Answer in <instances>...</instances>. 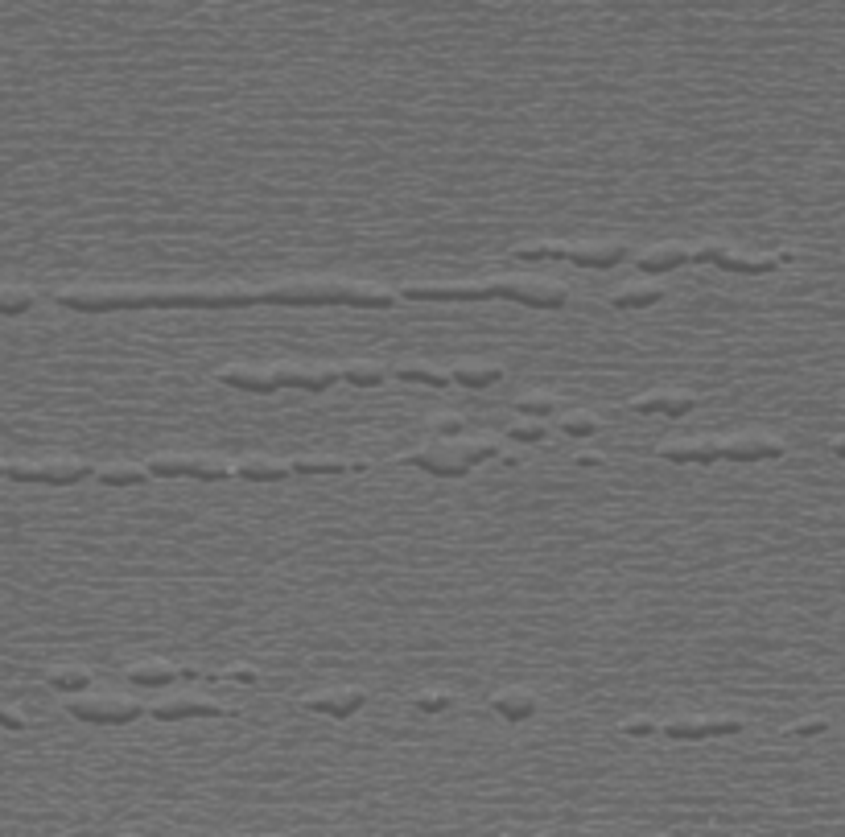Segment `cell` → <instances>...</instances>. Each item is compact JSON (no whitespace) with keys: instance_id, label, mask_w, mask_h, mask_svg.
<instances>
[{"instance_id":"obj_32","label":"cell","mask_w":845,"mask_h":837,"mask_svg":"<svg viewBox=\"0 0 845 837\" xmlns=\"http://www.w3.org/2000/svg\"><path fill=\"white\" fill-rule=\"evenodd\" d=\"M450 706H454V693H446V689H421L413 697V710H421V714H442Z\"/></svg>"},{"instance_id":"obj_25","label":"cell","mask_w":845,"mask_h":837,"mask_svg":"<svg viewBox=\"0 0 845 837\" xmlns=\"http://www.w3.org/2000/svg\"><path fill=\"white\" fill-rule=\"evenodd\" d=\"M95 475L104 487H141V483L153 479L145 462H108V466H99Z\"/></svg>"},{"instance_id":"obj_17","label":"cell","mask_w":845,"mask_h":837,"mask_svg":"<svg viewBox=\"0 0 845 837\" xmlns=\"http://www.w3.org/2000/svg\"><path fill=\"white\" fill-rule=\"evenodd\" d=\"M685 264H693V248H685V244H660V248H648V252L635 256V269L648 273V277L685 269Z\"/></svg>"},{"instance_id":"obj_37","label":"cell","mask_w":845,"mask_h":837,"mask_svg":"<svg viewBox=\"0 0 845 837\" xmlns=\"http://www.w3.org/2000/svg\"><path fill=\"white\" fill-rule=\"evenodd\" d=\"M219 677H223V681H240V685H256V681H260V673H256V668H244V664H235V668H223Z\"/></svg>"},{"instance_id":"obj_15","label":"cell","mask_w":845,"mask_h":837,"mask_svg":"<svg viewBox=\"0 0 845 837\" xmlns=\"http://www.w3.org/2000/svg\"><path fill=\"white\" fill-rule=\"evenodd\" d=\"M235 475L244 483H285L293 471V462H281V458H264V454H244L235 458Z\"/></svg>"},{"instance_id":"obj_7","label":"cell","mask_w":845,"mask_h":837,"mask_svg":"<svg viewBox=\"0 0 845 837\" xmlns=\"http://www.w3.org/2000/svg\"><path fill=\"white\" fill-rule=\"evenodd\" d=\"M66 710H71L79 722H95V726H128V722H137V718L145 714V710H141V701L120 697V693L71 697V701H66Z\"/></svg>"},{"instance_id":"obj_34","label":"cell","mask_w":845,"mask_h":837,"mask_svg":"<svg viewBox=\"0 0 845 837\" xmlns=\"http://www.w3.org/2000/svg\"><path fill=\"white\" fill-rule=\"evenodd\" d=\"M507 433H512L516 442H545V425H540L536 417H524L520 425H512V429H507Z\"/></svg>"},{"instance_id":"obj_24","label":"cell","mask_w":845,"mask_h":837,"mask_svg":"<svg viewBox=\"0 0 845 837\" xmlns=\"http://www.w3.org/2000/svg\"><path fill=\"white\" fill-rule=\"evenodd\" d=\"M128 677H132V685L165 689L169 681H178V677H182V668H178V664H169V660H141V664H132V668H128Z\"/></svg>"},{"instance_id":"obj_13","label":"cell","mask_w":845,"mask_h":837,"mask_svg":"<svg viewBox=\"0 0 845 837\" xmlns=\"http://www.w3.org/2000/svg\"><path fill=\"white\" fill-rule=\"evenodd\" d=\"M281 388H306V392H326L334 380H343V367L330 363H273Z\"/></svg>"},{"instance_id":"obj_11","label":"cell","mask_w":845,"mask_h":837,"mask_svg":"<svg viewBox=\"0 0 845 837\" xmlns=\"http://www.w3.org/2000/svg\"><path fill=\"white\" fill-rule=\"evenodd\" d=\"M219 384L227 388H240V392H256V396H273L281 392V380H277V367H252V363H227L215 372Z\"/></svg>"},{"instance_id":"obj_40","label":"cell","mask_w":845,"mask_h":837,"mask_svg":"<svg viewBox=\"0 0 845 837\" xmlns=\"http://www.w3.org/2000/svg\"><path fill=\"white\" fill-rule=\"evenodd\" d=\"M837 458H845V438H833V446H829Z\"/></svg>"},{"instance_id":"obj_23","label":"cell","mask_w":845,"mask_h":837,"mask_svg":"<svg viewBox=\"0 0 845 837\" xmlns=\"http://www.w3.org/2000/svg\"><path fill=\"white\" fill-rule=\"evenodd\" d=\"M503 380V367L499 363H487V359H462L454 363V384L462 388H491Z\"/></svg>"},{"instance_id":"obj_31","label":"cell","mask_w":845,"mask_h":837,"mask_svg":"<svg viewBox=\"0 0 845 837\" xmlns=\"http://www.w3.org/2000/svg\"><path fill=\"white\" fill-rule=\"evenodd\" d=\"M516 409H520L524 417H549V413L557 409V396H553V392H524V396L516 400Z\"/></svg>"},{"instance_id":"obj_6","label":"cell","mask_w":845,"mask_h":837,"mask_svg":"<svg viewBox=\"0 0 845 837\" xmlns=\"http://www.w3.org/2000/svg\"><path fill=\"white\" fill-rule=\"evenodd\" d=\"M153 479H202V483H223L235 475V462L219 454H153L145 458Z\"/></svg>"},{"instance_id":"obj_19","label":"cell","mask_w":845,"mask_h":837,"mask_svg":"<svg viewBox=\"0 0 845 837\" xmlns=\"http://www.w3.org/2000/svg\"><path fill=\"white\" fill-rule=\"evenodd\" d=\"M491 706H495V714L503 722H528L536 714V693L524 689V685H507V689H499L491 697Z\"/></svg>"},{"instance_id":"obj_18","label":"cell","mask_w":845,"mask_h":837,"mask_svg":"<svg viewBox=\"0 0 845 837\" xmlns=\"http://www.w3.org/2000/svg\"><path fill=\"white\" fill-rule=\"evenodd\" d=\"M660 458L664 462H676V466H709L722 458V442H664L660 446Z\"/></svg>"},{"instance_id":"obj_36","label":"cell","mask_w":845,"mask_h":837,"mask_svg":"<svg viewBox=\"0 0 845 837\" xmlns=\"http://www.w3.org/2000/svg\"><path fill=\"white\" fill-rule=\"evenodd\" d=\"M821 730H829V718H800V722H792L788 726V734H796V739H813V734H821Z\"/></svg>"},{"instance_id":"obj_33","label":"cell","mask_w":845,"mask_h":837,"mask_svg":"<svg viewBox=\"0 0 845 837\" xmlns=\"http://www.w3.org/2000/svg\"><path fill=\"white\" fill-rule=\"evenodd\" d=\"M429 429L442 433V438H462V433H466V425H462L458 413H437V417L429 421Z\"/></svg>"},{"instance_id":"obj_1","label":"cell","mask_w":845,"mask_h":837,"mask_svg":"<svg viewBox=\"0 0 845 837\" xmlns=\"http://www.w3.org/2000/svg\"><path fill=\"white\" fill-rule=\"evenodd\" d=\"M58 306L79 314L116 310H248L264 306V289L252 285H71L54 293Z\"/></svg>"},{"instance_id":"obj_28","label":"cell","mask_w":845,"mask_h":837,"mask_svg":"<svg viewBox=\"0 0 845 837\" xmlns=\"http://www.w3.org/2000/svg\"><path fill=\"white\" fill-rule=\"evenodd\" d=\"M660 734H668V739L676 743H701L709 739V730H705V718H693V714H672L660 722Z\"/></svg>"},{"instance_id":"obj_16","label":"cell","mask_w":845,"mask_h":837,"mask_svg":"<svg viewBox=\"0 0 845 837\" xmlns=\"http://www.w3.org/2000/svg\"><path fill=\"white\" fill-rule=\"evenodd\" d=\"M367 466H371L367 458H338V454H297L293 458L297 475H347V471L363 475Z\"/></svg>"},{"instance_id":"obj_29","label":"cell","mask_w":845,"mask_h":837,"mask_svg":"<svg viewBox=\"0 0 845 837\" xmlns=\"http://www.w3.org/2000/svg\"><path fill=\"white\" fill-rule=\"evenodd\" d=\"M33 301H38V293L25 289V285H5L0 289V314L5 318H17L25 310H33Z\"/></svg>"},{"instance_id":"obj_39","label":"cell","mask_w":845,"mask_h":837,"mask_svg":"<svg viewBox=\"0 0 845 837\" xmlns=\"http://www.w3.org/2000/svg\"><path fill=\"white\" fill-rule=\"evenodd\" d=\"M578 466H602V454H578Z\"/></svg>"},{"instance_id":"obj_10","label":"cell","mask_w":845,"mask_h":837,"mask_svg":"<svg viewBox=\"0 0 845 837\" xmlns=\"http://www.w3.org/2000/svg\"><path fill=\"white\" fill-rule=\"evenodd\" d=\"M363 701H367V693L359 689V685H338V689H318V693H306L301 697V706H306L310 714H326V718H351V714H359L363 710Z\"/></svg>"},{"instance_id":"obj_5","label":"cell","mask_w":845,"mask_h":837,"mask_svg":"<svg viewBox=\"0 0 845 837\" xmlns=\"http://www.w3.org/2000/svg\"><path fill=\"white\" fill-rule=\"evenodd\" d=\"M5 479L13 483H50V487H75L83 479H91L99 466H91L87 458H38V462H21V458H5Z\"/></svg>"},{"instance_id":"obj_2","label":"cell","mask_w":845,"mask_h":837,"mask_svg":"<svg viewBox=\"0 0 845 837\" xmlns=\"http://www.w3.org/2000/svg\"><path fill=\"white\" fill-rule=\"evenodd\" d=\"M404 301H520L532 310H561L569 301V289L561 281L545 277H503V281H466V285H404Z\"/></svg>"},{"instance_id":"obj_35","label":"cell","mask_w":845,"mask_h":837,"mask_svg":"<svg viewBox=\"0 0 845 837\" xmlns=\"http://www.w3.org/2000/svg\"><path fill=\"white\" fill-rule=\"evenodd\" d=\"M656 730H660V722L648 718V714H635V718L623 722V734H631V739H648V734H656Z\"/></svg>"},{"instance_id":"obj_27","label":"cell","mask_w":845,"mask_h":837,"mask_svg":"<svg viewBox=\"0 0 845 837\" xmlns=\"http://www.w3.org/2000/svg\"><path fill=\"white\" fill-rule=\"evenodd\" d=\"M338 367H343V380L355 384V388H380L392 376V367L371 363V359H351V363H338Z\"/></svg>"},{"instance_id":"obj_20","label":"cell","mask_w":845,"mask_h":837,"mask_svg":"<svg viewBox=\"0 0 845 837\" xmlns=\"http://www.w3.org/2000/svg\"><path fill=\"white\" fill-rule=\"evenodd\" d=\"M627 248L623 244H569V264H578V269H615L623 264Z\"/></svg>"},{"instance_id":"obj_3","label":"cell","mask_w":845,"mask_h":837,"mask_svg":"<svg viewBox=\"0 0 845 837\" xmlns=\"http://www.w3.org/2000/svg\"><path fill=\"white\" fill-rule=\"evenodd\" d=\"M264 306H355V310H392L396 293L367 281H338V277H306L281 281L264 289Z\"/></svg>"},{"instance_id":"obj_26","label":"cell","mask_w":845,"mask_h":837,"mask_svg":"<svg viewBox=\"0 0 845 837\" xmlns=\"http://www.w3.org/2000/svg\"><path fill=\"white\" fill-rule=\"evenodd\" d=\"M91 668H79V664H54L50 673H46V685L50 689H58V693H83V689H91Z\"/></svg>"},{"instance_id":"obj_30","label":"cell","mask_w":845,"mask_h":837,"mask_svg":"<svg viewBox=\"0 0 845 837\" xmlns=\"http://www.w3.org/2000/svg\"><path fill=\"white\" fill-rule=\"evenodd\" d=\"M602 429V417L598 413H586V409H573L561 417V433H569V438H590V433Z\"/></svg>"},{"instance_id":"obj_22","label":"cell","mask_w":845,"mask_h":837,"mask_svg":"<svg viewBox=\"0 0 845 837\" xmlns=\"http://www.w3.org/2000/svg\"><path fill=\"white\" fill-rule=\"evenodd\" d=\"M392 376L404 380V384H425V388H450L454 384V372H442V367L433 363H421V359H409V363H396Z\"/></svg>"},{"instance_id":"obj_38","label":"cell","mask_w":845,"mask_h":837,"mask_svg":"<svg viewBox=\"0 0 845 837\" xmlns=\"http://www.w3.org/2000/svg\"><path fill=\"white\" fill-rule=\"evenodd\" d=\"M0 722H5L9 730H25V714H21V710H13V706L0 710Z\"/></svg>"},{"instance_id":"obj_8","label":"cell","mask_w":845,"mask_h":837,"mask_svg":"<svg viewBox=\"0 0 845 837\" xmlns=\"http://www.w3.org/2000/svg\"><path fill=\"white\" fill-rule=\"evenodd\" d=\"M693 264H718V269H730V273H775L780 269V252L775 256H747V252H734V248H722V244H701L693 248Z\"/></svg>"},{"instance_id":"obj_4","label":"cell","mask_w":845,"mask_h":837,"mask_svg":"<svg viewBox=\"0 0 845 837\" xmlns=\"http://www.w3.org/2000/svg\"><path fill=\"white\" fill-rule=\"evenodd\" d=\"M487 458H499L495 438H442V442H429L421 450L400 454L404 466H417V471H429L437 479H462Z\"/></svg>"},{"instance_id":"obj_21","label":"cell","mask_w":845,"mask_h":837,"mask_svg":"<svg viewBox=\"0 0 845 837\" xmlns=\"http://www.w3.org/2000/svg\"><path fill=\"white\" fill-rule=\"evenodd\" d=\"M656 301H664V285H656V281H627L611 293L615 310H648Z\"/></svg>"},{"instance_id":"obj_12","label":"cell","mask_w":845,"mask_h":837,"mask_svg":"<svg viewBox=\"0 0 845 837\" xmlns=\"http://www.w3.org/2000/svg\"><path fill=\"white\" fill-rule=\"evenodd\" d=\"M697 405H701V400H697L689 388H652V392H644V396H635V400H631V409H635L639 417H648V413L689 417Z\"/></svg>"},{"instance_id":"obj_9","label":"cell","mask_w":845,"mask_h":837,"mask_svg":"<svg viewBox=\"0 0 845 837\" xmlns=\"http://www.w3.org/2000/svg\"><path fill=\"white\" fill-rule=\"evenodd\" d=\"M149 714L157 722H182V718H223L231 710L223 706V701L202 697V693H174V697H161Z\"/></svg>"},{"instance_id":"obj_14","label":"cell","mask_w":845,"mask_h":837,"mask_svg":"<svg viewBox=\"0 0 845 837\" xmlns=\"http://www.w3.org/2000/svg\"><path fill=\"white\" fill-rule=\"evenodd\" d=\"M788 446L771 433H738V438L722 442V458L730 462H763V458H784Z\"/></svg>"}]
</instances>
